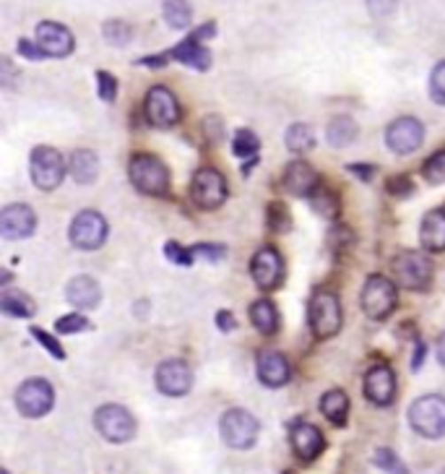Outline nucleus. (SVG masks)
I'll list each match as a JSON object with an SVG mask.
<instances>
[{"instance_id": "obj_3", "label": "nucleus", "mask_w": 445, "mask_h": 474, "mask_svg": "<svg viewBox=\"0 0 445 474\" xmlns=\"http://www.w3.org/2000/svg\"><path fill=\"white\" fill-rule=\"evenodd\" d=\"M29 172H32V183L40 191H55L66 178L63 154L52 146H35L29 157Z\"/></svg>"}, {"instance_id": "obj_37", "label": "nucleus", "mask_w": 445, "mask_h": 474, "mask_svg": "<svg viewBox=\"0 0 445 474\" xmlns=\"http://www.w3.org/2000/svg\"><path fill=\"white\" fill-rule=\"evenodd\" d=\"M97 91L102 102H115L118 99V79L110 71H97Z\"/></svg>"}, {"instance_id": "obj_41", "label": "nucleus", "mask_w": 445, "mask_h": 474, "mask_svg": "<svg viewBox=\"0 0 445 474\" xmlns=\"http://www.w3.org/2000/svg\"><path fill=\"white\" fill-rule=\"evenodd\" d=\"M430 94L438 105H445V60L438 63L433 68V76H430Z\"/></svg>"}, {"instance_id": "obj_18", "label": "nucleus", "mask_w": 445, "mask_h": 474, "mask_svg": "<svg viewBox=\"0 0 445 474\" xmlns=\"http://www.w3.org/2000/svg\"><path fill=\"white\" fill-rule=\"evenodd\" d=\"M364 396L375 407H388L396 399V375L388 365H375L364 375Z\"/></svg>"}, {"instance_id": "obj_46", "label": "nucleus", "mask_w": 445, "mask_h": 474, "mask_svg": "<svg viewBox=\"0 0 445 474\" xmlns=\"http://www.w3.org/2000/svg\"><path fill=\"white\" fill-rule=\"evenodd\" d=\"M19 52H21V58H27V60H42V58H47V55L42 52L40 44L32 40H19Z\"/></svg>"}, {"instance_id": "obj_51", "label": "nucleus", "mask_w": 445, "mask_h": 474, "mask_svg": "<svg viewBox=\"0 0 445 474\" xmlns=\"http://www.w3.org/2000/svg\"><path fill=\"white\" fill-rule=\"evenodd\" d=\"M422 359H425V344L419 342V344H417V352H414V362H411V367H414V370H419V367H422Z\"/></svg>"}, {"instance_id": "obj_55", "label": "nucleus", "mask_w": 445, "mask_h": 474, "mask_svg": "<svg viewBox=\"0 0 445 474\" xmlns=\"http://www.w3.org/2000/svg\"><path fill=\"white\" fill-rule=\"evenodd\" d=\"M441 474H445V470H443V472H441Z\"/></svg>"}, {"instance_id": "obj_9", "label": "nucleus", "mask_w": 445, "mask_h": 474, "mask_svg": "<svg viewBox=\"0 0 445 474\" xmlns=\"http://www.w3.org/2000/svg\"><path fill=\"white\" fill-rule=\"evenodd\" d=\"M68 237L79 250H97L107 240V219L94 209L79 211L76 219L71 222Z\"/></svg>"}, {"instance_id": "obj_24", "label": "nucleus", "mask_w": 445, "mask_h": 474, "mask_svg": "<svg viewBox=\"0 0 445 474\" xmlns=\"http://www.w3.org/2000/svg\"><path fill=\"white\" fill-rule=\"evenodd\" d=\"M419 240L422 248L430 253H443L445 250V211L435 209L430 214H425L422 227H419Z\"/></svg>"}, {"instance_id": "obj_47", "label": "nucleus", "mask_w": 445, "mask_h": 474, "mask_svg": "<svg viewBox=\"0 0 445 474\" xmlns=\"http://www.w3.org/2000/svg\"><path fill=\"white\" fill-rule=\"evenodd\" d=\"M19 74H16V68H13V63H11V58H3L0 60V83L5 86V89H13V79H16Z\"/></svg>"}, {"instance_id": "obj_27", "label": "nucleus", "mask_w": 445, "mask_h": 474, "mask_svg": "<svg viewBox=\"0 0 445 474\" xmlns=\"http://www.w3.org/2000/svg\"><path fill=\"white\" fill-rule=\"evenodd\" d=\"M250 320L266 336L279 331V311H277V305L271 300H255L250 305Z\"/></svg>"}, {"instance_id": "obj_54", "label": "nucleus", "mask_w": 445, "mask_h": 474, "mask_svg": "<svg viewBox=\"0 0 445 474\" xmlns=\"http://www.w3.org/2000/svg\"><path fill=\"white\" fill-rule=\"evenodd\" d=\"M0 474H8V470H3V472H0Z\"/></svg>"}, {"instance_id": "obj_26", "label": "nucleus", "mask_w": 445, "mask_h": 474, "mask_svg": "<svg viewBox=\"0 0 445 474\" xmlns=\"http://www.w3.org/2000/svg\"><path fill=\"white\" fill-rule=\"evenodd\" d=\"M68 170H71V175H74L76 183L91 186V183L97 180V175H99V159H97L94 152H89V149H79V152L71 154Z\"/></svg>"}, {"instance_id": "obj_5", "label": "nucleus", "mask_w": 445, "mask_h": 474, "mask_svg": "<svg viewBox=\"0 0 445 474\" xmlns=\"http://www.w3.org/2000/svg\"><path fill=\"white\" fill-rule=\"evenodd\" d=\"M396 300H399V292H396V284L391 279L370 277L364 281L363 287V311L364 316L372 318V320H383L394 313L396 308Z\"/></svg>"}, {"instance_id": "obj_40", "label": "nucleus", "mask_w": 445, "mask_h": 474, "mask_svg": "<svg viewBox=\"0 0 445 474\" xmlns=\"http://www.w3.org/2000/svg\"><path fill=\"white\" fill-rule=\"evenodd\" d=\"M55 328H58V334H79V331H86V328H89V320L79 316V313H71V316L58 318Z\"/></svg>"}, {"instance_id": "obj_21", "label": "nucleus", "mask_w": 445, "mask_h": 474, "mask_svg": "<svg viewBox=\"0 0 445 474\" xmlns=\"http://www.w3.org/2000/svg\"><path fill=\"white\" fill-rule=\"evenodd\" d=\"M258 378L269 389H282L284 383H289V378H292V365L282 352L266 350L258 357Z\"/></svg>"}, {"instance_id": "obj_52", "label": "nucleus", "mask_w": 445, "mask_h": 474, "mask_svg": "<svg viewBox=\"0 0 445 474\" xmlns=\"http://www.w3.org/2000/svg\"><path fill=\"white\" fill-rule=\"evenodd\" d=\"M438 359H441V365L445 367V331L441 334V339H438Z\"/></svg>"}, {"instance_id": "obj_49", "label": "nucleus", "mask_w": 445, "mask_h": 474, "mask_svg": "<svg viewBox=\"0 0 445 474\" xmlns=\"http://www.w3.org/2000/svg\"><path fill=\"white\" fill-rule=\"evenodd\" d=\"M172 60V52H164V55H152V58H141V60H136L138 66H149V68H162Z\"/></svg>"}, {"instance_id": "obj_4", "label": "nucleus", "mask_w": 445, "mask_h": 474, "mask_svg": "<svg viewBox=\"0 0 445 474\" xmlns=\"http://www.w3.org/2000/svg\"><path fill=\"white\" fill-rule=\"evenodd\" d=\"M219 431H222V438L230 448L247 451V448L255 446L261 425H258L255 415H250L247 409H230V412L222 415Z\"/></svg>"}, {"instance_id": "obj_29", "label": "nucleus", "mask_w": 445, "mask_h": 474, "mask_svg": "<svg viewBox=\"0 0 445 474\" xmlns=\"http://www.w3.org/2000/svg\"><path fill=\"white\" fill-rule=\"evenodd\" d=\"M162 16L164 21H167V27L183 32V29H188L191 21H193V5H191L188 0H164Z\"/></svg>"}, {"instance_id": "obj_34", "label": "nucleus", "mask_w": 445, "mask_h": 474, "mask_svg": "<svg viewBox=\"0 0 445 474\" xmlns=\"http://www.w3.org/2000/svg\"><path fill=\"white\" fill-rule=\"evenodd\" d=\"M372 462H375L378 470H383L386 474H409L404 462H402V459L396 456V451H391V448H378V451L372 454Z\"/></svg>"}, {"instance_id": "obj_32", "label": "nucleus", "mask_w": 445, "mask_h": 474, "mask_svg": "<svg viewBox=\"0 0 445 474\" xmlns=\"http://www.w3.org/2000/svg\"><path fill=\"white\" fill-rule=\"evenodd\" d=\"M258 149H261V141H258V136H255L253 130L240 128V130L235 133V138H232V152H235V157L240 159L255 157Z\"/></svg>"}, {"instance_id": "obj_23", "label": "nucleus", "mask_w": 445, "mask_h": 474, "mask_svg": "<svg viewBox=\"0 0 445 474\" xmlns=\"http://www.w3.org/2000/svg\"><path fill=\"white\" fill-rule=\"evenodd\" d=\"M66 297L74 308L79 311H94L102 300V289L97 284V279L91 277H76L68 281L66 287Z\"/></svg>"}, {"instance_id": "obj_22", "label": "nucleus", "mask_w": 445, "mask_h": 474, "mask_svg": "<svg viewBox=\"0 0 445 474\" xmlns=\"http://www.w3.org/2000/svg\"><path fill=\"white\" fill-rule=\"evenodd\" d=\"M169 52H172V60H177V63H183V66H188L193 71H208L211 68V52H208V47L203 44V40L196 32H191Z\"/></svg>"}, {"instance_id": "obj_30", "label": "nucleus", "mask_w": 445, "mask_h": 474, "mask_svg": "<svg viewBox=\"0 0 445 474\" xmlns=\"http://www.w3.org/2000/svg\"><path fill=\"white\" fill-rule=\"evenodd\" d=\"M357 138V122L347 115H339L328 122V144L336 146V149H344L349 146L352 141Z\"/></svg>"}, {"instance_id": "obj_45", "label": "nucleus", "mask_w": 445, "mask_h": 474, "mask_svg": "<svg viewBox=\"0 0 445 474\" xmlns=\"http://www.w3.org/2000/svg\"><path fill=\"white\" fill-rule=\"evenodd\" d=\"M193 256H203L206 261H222L227 256V248L224 245H196L193 248Z\"/></svg>"}, {"instance_id": "obj_38", "label": "nucleus", "mask_w": 445, "mask_h": 474, "mask_svg": "<svg viewBox=\"0 0 445 474\" xmlns=\"http://www.w3.org/2000/svg\"><path fill=\"white\" fill-rule=\"evenodd\" d=\"M32 336H35V339L40 342L42 347H44V350H47L50 355L58 357V359H66V350H63V344H60V342H58L55 336H50L47 331H42L40 326H32Z\"/></svg>"}, {"instance_id": "obj_42", "label": "nucleus", "mask_w": 445, "mask_h": 474, "mask_svg": "<svg viewBox=\"0 0 445 474\" xmlns=\"http://www.w3.org/2000/svg\"><path fill=\"white\" fill-rule=\"evenodd\" d=\"M164 256L177 266H191L193 264V250H185L180 242H167L164 245Z\"/></svg>"}, {"instance_id": "obj_33", "label": "nucleus", "mask_w": 445, "mask_h": 474, "mask_svg": "<svg viewBox=\"0 0 445 474\" xmlns=\"http://www.w3.org/2000/svg\"><path fill=\"white\" fill-rule=\"evenodd\" d=\"M102 35H105V40L110 42L113 47H125V44H130V40H133V29H130V24H125L121 19L107 21V24L102 27Z\"/></svg>"}, {"instance_id": "obj_1", "label": "nucleus", "mask_w": 445, "mask_h": 474, "mask_svg": "<svg viewBox=\"0 0 445 474\" xmlns=\"http://www.w3.org/2000/svg\"><path fill=\"white\" fill-rule=\"evenodd\" d=\"M128 175H130L133 188L144 196L162 198L169 194V170L162 159L154 154H144V152L133 154L128 164Z\"/></svg>"}, {"instance_id": "obj_35", "label": "nucleus", "mask_w": 445, "mask_h": 474, "mask_svg": "<svg viewBox=\"0 0 445 474\" xmlns=\"http://www.w3.org/2000/svg\"><path fill=\"white\" fill-rule=\"evenodd\" d=\"M313 209L321 214V217H325V219H333L336 214H339V201H336V194H331L328 188H324V186H318V191L313 194Z\"/></svg>"}, {"instance_id": "obj_8", "label": "nucleus", "mask_w": 445, "mask_h": 474, "mask_svg": "<svg viewBox=\"0 0 445 474\" xmlns=\"http://www.w3.org/2000/svg\"><path fill=\"white\" fill-rule=\"evenodd\" d=\"M310 328L316 339H331L341 328V303L333 292H316L310 303Z\"/></svg>"}, {"instance_id": "obj_6", "label": "nucleus", "mask_w": 445, "mask_h": 474, "mask_svg": "<svg viewBox=\"0 0 445 474\" xmlns=\"http://www.w3.org/2000/svg\"><path fill=\"white\" fill-rule=\"evenodd\" d=\"M94 428L110 443H128L136 435V420L121 404H105L94 412Z\"/></svg>"}, {"instance_id": "obj_39", "label": "nucleus", "mask_w": 445, "mask_h": 474, "mask_svg": "<svg viewBox=\"0 0 445 474\" xmlns=\"http://www.w3.org/2000/svg\"><path fill=\"white\" fill-rule=\"evenodd\" d=\"M289 225H292V219H289L286 206L284 203H271L269 206V227L277 230V233H284V230H289Z\"/></svg>"}, {"instance_id": "obj_12", "label": "nucleus", "mask_w": 445, "mask_h": 474, "mask_svg": "<svg viewBox=\"0 0 445 474\" xmlns=\"http://www.w3.org/2000/svg\"><path fill=\"white\" fill-rule=\"evenodd\" d=\"M425 141V125L417 118H396L388 130H386V144L394 154L399 157H406V154H414Z\"/></svg>"}, {"instance_id": "obj_2", "label": "nucleus", "mask_w": 445, "mask_h": 474, "mask_svg": "<svg viewBox=\"0 0 445 474\" xmlns=\"http://www.w3.org/2000/svg\"><path fill=\"white\" fill-rule=\"evenodd\" d=\"M409 423L414 428V433L422 438L438 440L445 435V396L441 394H425L419 396L411 409H409Z\"/></svg>"}, {"instance_id": "obj_19", "label": "nucleus", "mask_w": 445, "mask_h": 474, "mask_svg": "<svg viewBox=\"0 0 445 474\" xmlns=\"http://www.w3.org/2000/svg\"><path fill=\"white\" fill-rule=\"evenodd\" d=\"M289 440H292V448L297 454V459H302V462H316L325 448L324 433L310 423H297L292 428Z\"/></svg>"}, {"instance_id": "obj_13", "label": "nucleus", "mask_w": 445, "mask_h": 474, "mask_svg": "<svg viewBox=\"0 0 445 474\" xmlns=\"http://www.w3.org/2000/svg\"><path fill=\"white\" fill-rule=\"evenodd\" d=\"M144 113L154 128H172L180 120V102L167 86H152L144 102Z\"/></svg>"}, {"instance_id": "obj_16", "label": "nucleus", "mask_w": 445, "mask_h": 474, "mask_svg": "<svg viewBox=\"0 0 445 474\" xmlns=\"http://www.w3.org/2000/svg\"><path fill=\"white\" fill-rule=\"evenodd\" d=\"M250 274L255 279V284L261 289H274L279 287L284 279V261L279 256L277 248H261L255 256H253V264H250Z\"/></svg>"}, {"instance_id": "obj_56", "label": "nucleus", "mask_w": 445, "mask_h": 474, "mask_svg": "<svg viewBox=\"0 0 445 474\" xmlns=\"http://www.w3.org/2000/svg\"><path fill=\"white\" fill-rule=\"evenodd\" d=\"M286 474H292V472H286Z\"/></svg>"}, {"instance_id": "obj_28", "label": "nucleus", "mask_w": 445, "mask_h": 474, "mask_svg": "<svg viewBox=\"0 0 445 474\" xmlns=\"http://www.w3.org/2000/svg\"><path fill=\"white\" fill-rule=\"evenodd\" d=\"M0 311L13 318H32L37 313L35 300L27 292H3L0 295Z\"/></svg>"}, {"instance_id": "obj_44", "label": "nucleus", "mask_w": 445, "mask_h": 474, "mask_svg": "<svg viewBox=\"0 0 445 474\" xmlns=\"http://www.w3.org/2000/svg\"><path fill=\"white\" fill-rule=\"evenodd\" d=\"M364 3H367L370 16L375 19H388L399 8V0H364Z\"/></svg>"}, {"instance_id": "obj_14", "label": "nucleus", "mask_w": 445, "mask_h": 474, "mask_svg": "<svg viewBox=\"0 0 445 474\" xmlns=\"http://www.w3.org/2000/svg\"><path fill=\"white\" fill-rule=\"evenodd\" d=\"M193 386V370L185 359H164L157 367V389L164 396H185Z\"/></svg>"}, {"instance_id": "obj_48", "label": "nucleus", "mask_w": 445, "mask_h": 474, "mask_svg": "<svg viewBox=\"0 0 445 474\" xmlns=\"http://www.w3.org/2000/svg\"><path fill=\"white\" fill-rule=\"evenodd\" d=\"M216 326H219V331H235L238 328V320H235V316L230 313V311H219L216 313Z\"/></svg>"}, {"instance_id": "obj_36", "label": "nucleus", "mask_w": 445, "mask_h": 474, "mask_svg": "<svg viewBox=\"0 0 445 474\" xmlns=\"http://www.w3.org/2000/svg\"><path fill=\"white\" fill-rule=\"evenodd\" d=\"M422 175H425V180H427L430 186L445 183V152H438V154H433V157L427 159V162L422 164Z\"/></svg>"}, {"instance_id": "obj_11", "label": "nucleus", "mask_w": 445, "mask_h": 474, "mask_svg": "<svg viewBox=\"0 0 445 474\" xmlns=\"http://www.w3.org/2000/svg\"><path fill=\"white\" fill-rule=\"evenodd\" d=\"M191 198L196 206H201L206 211L219 209L227 201V180L219 170L214 167H203L196 172L193 186H191Z\"/></svg>"}, {"instance_id": "obj_43", "label": "nucleus", "mask_w": 445, "mask_h": 474, "mask_svg": "<svg viewBox=\"0 0 445 474\" xmlns=\"http://www.w3.org/2000/svg\"><path fill=\"white\" fill-rule=\"evenodd\" d=\"M386 191L394 198H406L411 196L414 183H411V178H406V175H396V178H391V180L386 183Z\"/></svg>"}, {"instance_id": "obj_25", "label": "nucleus", "mask_w": 445, "mask_h": 474, "mask_svg": "<svg viewBox=\"0 0 445 474\" xmlns=\"http://www.w3.org/2000/svg\"><path fill=\"white\" fill-rule=\"evenodd\" d=\"M321 412H324L328 423H333L336 428H344L347 417H349V396L344 394L341 389L325 391L324 399H321Z\"/></svg>"}, {"instance_id": "obj_50", "label": "nucleus", "mask_w": 445, "mask_h": 474, "mask_svg": "<svg viewBox=\"0 0 445 474\" xmlns=\"http://www.w3.org/2000/svg\"><path fill=\"white\" fill-rule=\"evenodd\" d=\"M347 170H349L352 175H357V178L364 180V183L372 180V175H375V167H372V164H349Z\"/></svg>"}, {"instance_id": "obj_31", "label": "nucleus", "mask_w": 445, "mask_h": 474, "mask_svg": "<svg viewBox=\"0 0 445 474\" xmlns=\"http://www.w3.org/2000/svg\"><path fill=\"white\" fill-rule=\"evenodd\" d=\"M286 149L294 152V154H308L313 146H316V136H313V128L305 125V122H294L286 128Z\"/></svg>"}, {"instance_id": "obj_15", "label": "nucleus", "mask_w": 445, "mask_h": 474, "mask_svg": "<svg viewBox=\"0 0 445 474\" xmlns=\"http://www.w3.org/2000/svg\"><path fill=\"white\" fill-rule=\"evenodd\" d=\"M37 44L47 58H68L76 47L74 32L58 21H40L37 24Z\"/></svg>"}, {"instance_id": "obj_20", "label": "nucleus", "mask_w": 445, "mask_h": 474, "mask_svg": "<svg viewBox=\"0 0 445 474\" xmlns=\"http://www.w3.org/2000/svg\"><path fill=\"white\" fill-rule=\"evenodd\" d=\"M284 188H286L292 196H313V194L318 191V172H316L308 162L297 159V162L286 164V170H284Z\"/></svg>"}, {"instance_id": "obj_7", "label": "nucleus", "mask_w": 445, "mask_h": 474, "mask_svg": "<svg viewBox=\"0 0 445 474\" xmlns=\"http://www.w3.org/2000/svg\"><path fill=\"white\" fill-rule=\"evenodd\" d=\"M396 281L406 289H425L433 279V258L419 250H404L391 264Z\"/></svg>"}, {"instance_id": "obj_53", "label": "nucleus", "mask_w": 445, "mask_h": 474, "mask_svg": "<svg viewBox=\"0 0 445 474\" xmlns=\"http://www.w3.org/2000/svg\"><path fill=\"white\" fill-rule=\"evenodd\" d=\"M144 313H149V305H146V300H138V305H136V316L141 318Z\"/></svg>"}, {"instance_id": "obj_10", "label": "nucleus", "mask_w": 445, "mask_h": 474, "mask_svg": "<svg viewBox=\"0 0 445 474\" xmlns=\"http://www.w3.org/2000/svg\"><path fill=\"white\" fill-rule=\"evenodd\" d=\"M52 404H55V391H52L50 381H44V378H29L16 391V407L29 420L44 417L52 409Z\"/></svg>"}, {"instance_id": "obj_17", "label": "nucleus", "mask_w": 445, "mask_h": 474, "mask_svg": "<svg viewBox=\"0 0 445 474\" xmlns=\"http://www.w3.org/2000/svg\"><path fill=\"white\" fill-rule=\"evenodd\" d=\"M37 217L27 203H11L0 211V235L5 240H24L35 233Z\"/></svg>"}]
</instances>
